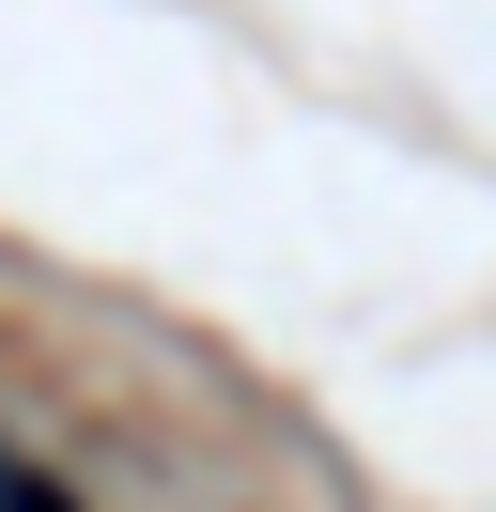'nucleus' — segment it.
<instances>
[{
	"mask_svg": "<svg viewBox=\"0 0 496 512\" xmlns=\"http://www.w3.org/2000/svg\"><path fill=\"white\" fill-rule=\"evenodd\" d=\"M0 512H93V497H62V481H47V466H31V450H16V435H0Z\"/></svg>",
	"mask_w": 496,
	"mask_h": 512,
	"instance_id": "nucleus-1",
	"label": "nucleus"
}]
</instances>
